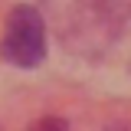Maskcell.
Wrapping results in <instances>:
<instances>
[{"label":"cell","instance_id":"1","mask_svg":"<svg viewBox=\"0 0 131 131\" xmlns=\"http://www.w3.org/2000/svg\"><path fill=\"white\" fill-rule=\"evenodd\" d=\"M39 13L75 56H102L131 20V0H43Z\"/></svg>","mask_w":131,"mask_h":131},{"label":"cell","instance_id":"2","mask_svg":"<svg viewBox=\"0 0 131 131\" xmlns=\"http://www.w3.org/2000/svg\"><path fill=\"white\" fill-rule=\"evenodd\" d=\"M0 52L7 62L20 66V69H33L46 59V20L36 7L23 3L10 13Z\"/></svg>","mask_w":131,"mask_h":131}]
</instances>
